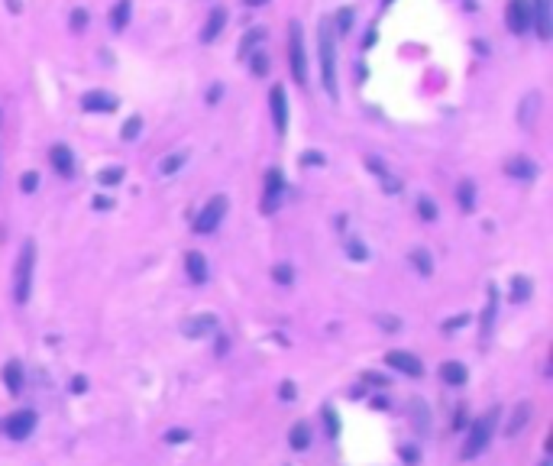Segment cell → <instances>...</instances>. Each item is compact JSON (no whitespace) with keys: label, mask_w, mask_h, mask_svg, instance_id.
Wrapping results in <instances>:
<instances>
[{"label":"cell","mask_w":553,"mask_h":466,"mask_svg":"<svg viewBox=\"0 0 553 466\" xmlns=\"http://www.w3.org/2000/svg\"><path fill=\"white\" fill-rule=\"evenodd\" d=\"M318 59H320V81L330 101H340V88H336V46H334V23L320 20L318 26Z\"/></svg>","instance_id":"1"},{"label":"cell","mask_w":553,"mask_h":466,"mask_svg":"<svg viewBox=\"0 0 553 466\" xmlns=\"http://www.w3.org/2000/svg\"><path fill=\"white\" fill-rule=\"evenodd\" d=\"M33 266H36V243L26 240L23 249L17 256V269H13V301L26 305L29 292H33Z\"/></svg>","instance_id":"2"},{"label":"cell","mask_w":553,"mask_h":466,"mask_svg":"<svg viewBox=\"0 0 553 466\" xmlns=\"http://www.w3.org/2000/svg\"><path fill=\"white\" fill-rule=\"evenodd\" d=\"M495 421H498V408H489L486 415L472 421L470 437H466V444H463V450H460L463 460H476L479 453L489 447V441H492V434H495Z\"/></svg>","instance_id":"3"},{"label":"cell","mask_w":553,"mask_h":466,"mask_svg":"<svg viewBox=\"0 0 553 466\" xmlns=\"http://www.w3.org/2000/svg\"><path fill=\"white\" fill-rule=\"evenodd\" d=\"M288 62H292L294 81H298V85H304V81H308V55H304L301 23H292V33H288Z\"/></svg>","instance_id":"4"},{"label":"cell","mask_w":553,"mask_h":466,"mask_svg":"<svg viewBox=\"0 0 553 466\" xmlns=\"http://www.w3.org/2000/svg\"><path fill=\"white\" fill-rule=\"evenodd\" d=\"M226 195H217V198H210L207 204H204V211L194 217V233H214V230L220 227V221H224V214H226Z\"/></svg>","instance_id":"5"},{"label":"cell","mask_w":553,"mask_h":466,"mask_svg":"<svg viewBox=\"0 0 553 466\" xmlns=\"http://www.w3.org/2000/svg\"><path fill=\"white\" fill-rule=\"evenodd\" d=\"M505 23L514 36L528 33L531 29V0H508V10H505Z\"/></svg>","instance_id":"6"},{"label":"cell","mask_w":553,"mask_h":466,"mask_svg":"<svg viewBox=\"0 0 553 466\" xmlns=\"http://www.w3.org/2000/svg\"><path fill=\"white\" fill-rule=\"evenodd\" d=\"M268 107H272V123H275V133L285 136L288 130V97L282 85H272V94H268Z\"/></svg>","instance_id":"7"},{"label":"cell","mask_w":553,"mask_h":466,"mask_svg":"<svg viewBox=\"0 0 553 466\" xmlns=\"http://www.w3.org/2000/svg\"><path fill=\"white\" fill-rule=\"evenodd\" d=\"M385 363L392 366V369H398V373L411 376V379H418V376H424V363H421L414 353H404V350H388Z\"/></svg>","instance_id":"8"},{"label":"cell","mask_w":553,"mask_h":466,"mask_svg":"<svg viewBox=\"0 0 553 466\" xmlns=\"http://www.w3.org/2000/svg\"><path fill=\"white\" fill-rule=\"evenodd\" d=\"M33 427H36L33 411H13V415L7 418V424H4V431H7L10 441H26V437L33 434Z\"/></svg>","instance_id":"9"},{"label":"cell","mask_w":553,"mask_h":466,"mask_svg":"<svg viewBox=\"0 0 553 466\" xmlns=\"http://www.w3.org/2000/svg\"><path fill=\"white\" fill-rule=\"evenodd\" d=\"M81 107L88 114H114L120 107V101L114 97V94H107V91H88L81 97Z\"/></svg>","instance_id":"10"},{"label":"cell","mask_w":553,"mask_h":466,"mask_svg":"<svg viewBox=\"0 0 553 466\" xmlns=\"http://www.w3.org/2000/svg\"><path fill=\"white\" fill-rule=\"evenodd\" d=\"M531 26H537L540 39H550V0H531Z\"/></svg>","instance_id":"11"},{"label":"cell","mask_w":553,"mask_h":466,"mask_svg":"<svg viewBox=\"0 0 553 466\" xmlns=\"http://www.w3.org/2000/svg\"><path fill=\"white\" fill-rule=\"evenodd\" d=\"M214 331H217V317H214V314H198V317H191V321L182 324V334L184 337H191V340L210 337Z\"/></svg>","instance_id":"12"},{"label":"cell","mask_w":553,"mask_h":466,"mask_svg":"<svg viewBox=\"0 0 553 466\" xmlns=\"http://www.w3.org/2000/svg\"><path fill=\"white\" fill-rule=\"evenodd\" d=\"M505 175L518 178V181H534L537 178V165L528 159V156H512L505 162Z\"/></svg>","instance_id":"13"},{"label":"cell","mask_w":553,"mask_h":466,"mask_svg":"<svg viewBox=\"0 0 553 466\" xmlns=\"http://www.w3.org/2000/svg\"><path fill=\"white\" fill-rule=\"evenodd\" d=\"M49 159H52V169L59 172L62 178H71V172H75V156H71V149L62 143H55L49 149Z\"/></svg>","instance_id":"14"},{"label":"cell","mask_w":553,"mask_h":466,"mask_svg":"<svg viewBox=\"0 0 553 466\" xmlns=\"http://www.w3.org/2000/svg\"><path fill=\"white\" fill-rule=\"evenodd\" d=\"M224 26H226V10L217 7V10H210V17H207V26L201 29V43H214L220 33H224Z\"/></svg>","instance_id":"15"},{"label":"cell","mask_w":553,"mask_h":466,"mask_svg":"<svg viewBox=\"0 0 553 466\" xmlns=\"http://www.w3.org/2000/svg\"><path fill=\"white\" fill-rule=\"evenodd\" d=\"M130 13H133V0H117L114 10H110V29L123 33L126 26H130Z\"/></svg>","instance_id":"16"},{"label":"cell","mask_w":553,"mask_h":466,"mask_svg":"<svg viewBox=\"0 0 553 466\" xmlns=\"http://www.w3.org/2000/svg\"><path fill=\"white\" fill-rule=\"evenodd\" d=\"M184 269H188V275H191L194 285H204V282H207V259H204L201 253L184 256Z\"/></svg>","instance_id":"17"},{"label":"cell","mask_w":553,"mask_h":466,"mask_svg":"<svg viewBox=\"0 0 553 466\" xmlns=\"http://www.w3.org/2000/svg\"><path fill=\"white\" fill-rule=\"evenodd\" d=\"M531 411H534V408H531V402H521V405L512 411V421L505 424V434H508V437H518L521 427L531 421Z\"/></svg>","instance_id":"18"},{"label":"cell","mask_w":553,"mask_h":466,"mask_svg":"<svg viewBox=\"0 0 553 466\" xmlns=\"http://www.w3.org/2000/svg\"><path fill=\"white\" fill-rule=\"evenodd\" d=\"M537 107H540V94L531 91L524 101H521V111H518V123L521 127H534L537 120Z\"/></svg>","instance_id":"19"},{"label":"cell","mask_w":553,"mask_h":466,"mask_svg":"<svg viewBox=\"0 0 553 466\" xmlns=\"http://www.w3.org/2000/svg\"><path fill=\"white\" fill-rule=\"evenodd\" d=\"M440 379L450 382V385H463V382L470 379V373H466V366L456 363V359H450V363L440 366Z\"/></svg>","instance_id":"20"},{"label":"cell","mask_w":553,"mask_h":466,"mask_svg":"<svg viewBox=\"0 0 553 466\" xmlns=\"http://www.w3.org/2000/svg\"><path fill=\"white\" fill-rule=\"evenodd\" d=\"M4 385H7L10 392L23 389V366H20L17 359H10V363L4 366Z\"/></svg>","instance_id":"21"},{"label":"cell","mask_w":553,"mask_h":466,"mask_svg":"<svg viewBox=\"0 0 553 466\" xmlns=\"http://www.w3.org/2000/svg\"><path fill=\"white\" fill-rule=\"evenodd\" d=\"M246 59H250V71H252L256 78H266V75H268V68H272V59H268V52H266V49L250 52Z\"/></svg>","instance_id":"22"},{"label":"cell","mask_w":553,"mask_h":466,"mask_svg":"<svg viewBox=\"0 0 553 466\" xmlns=\"http://www.w3.org/2000/svg\"><path fill=\"white\" fill-rule=\"evenodd\" d=\"M495 311H498V292L495 285L489 289V305H486V314H482V337H492V321H495Z\"/></svg>","instance_id":"23"},{"label":"cell","mask_w":553,"mask_h":466,"mask_svg":"<svg viewBox=\"0 0 553 466\" xmlns=\"http://www.w3.org/2000/svg\"><path fill=\"white\" fill-rule=\"evenodd\" d=\"M531 292H534V282L524 279V275H514V279H512V295H508V298H512L514 305H521V301H528V298H531Z\"/></svg>","instance_id":"24"},{"label":"cell","mask_w":553,"mask_h":466,"mask_svg":"<svg viewBox=\"0 0 553 466\" xmlns=\"http://www.w3.org/2000/svg\"><path fill=\"white\" fill-rule=\"evenodd\" d=\"M288 444H292L294 450H304V447H308V444H310V427H308V424H304V421L294 424L292 431H288Z\"/></svg>","instance_id":"25"},{"label":"cell","mask_w":553,"mask_h":466,"mask_svg":"<svg viewBox=\"0 0 553 466\" xmlns=\"http://www.w3.org/2000/svg\"><path fill=\"white\" fill-rule=\"evenodd\" d=\"M266 39V29H250V33L240 39V59H246L250 52H256L259 49V43Z\"/></svg>","instance_id":"26"},{"label":"cell","mask_w":553,"mask_h":466,"mask_svg":"<svg viewBox=\"0 0 553 466\" xmlns=\"http://www.w3.org/2000/svg\"><path fill=\"white\" fill-rule=\"evenodd\" d=\"M282 188H285V178H282L278 169H272L266 175V198L268 201H278V191H282Z\"/></svg>","instance_id":"27"},{"label":"cell","mask_w":553,"mask_h":466,"mask_svg":"<svg viewBox=\"0 0 553 466\" xmlns=\"http://www.w3.org/2000/svg\"><path fill=\"white\" fill-rule=\"evenodd\" d=\"M97 181H101L104 188L120 185V181H123V169H120V165H107V169L97 172Z\"/></svg>","instance_id":"28"},{"label":"cell","mask_w":553,"mask_h":466,"mask_svg":"<svg viewBox=\"0 0 553 466\" xmlns=\"http://www.w3.org/2000/svg\"><path fill=\"white\" fill-rule=\"evenodd\" d=\"M411 263H414V269H418L421 275H430V272H434V263H430L428 249H411Z\"/></svg>","instance_id":"29"},{"label":"cell","mask_w":553,"mask_h":466,"mask_svg":"<svg viewBox=\"0 0 553 466\" xmlns=\"http://www.w3.org/2000/svg\"><path fill=\"white\" fill-rule=\"evenodd\" d=\"M460 207L466 214L476 211V188H472V181H460Z\"/></svg>","instance_id":"30"},{"label":"cell","mask_w":553,"mask_h":466,"mask_svg":"<svg viewBox=\"0 0 553 466\" xmlns=\"http://www.w3.org/2000/svg\"><path fill=\"white\" fill-rule=\"evenodd\" d=\"M184 162H188V153H172V156H168V159H162L159 172H162V175H175V172L182 169Z\"/></svg>","instance_id":"31"},{"label":"cell","mask_w":553,"mask_h":466,"mask_svg":"<svg viewBox=\"0 0 553 466\" xmlns=\"http://www.w3.org/2000/svg\"><path fill=\"white\" fill-rule=\"evenodd\" d=\"M88 23H91V13L84 7H78V10H71V20H68V26L75 29V33H81V29H88Z\"/></svg>","instance_id":"32"},{"label":"cell","mask_w":553,"mask_h":466,"mask_svg":"<svg viewBox=\"0 0 553 466\" xmlns=\"http://www.w3.org/2000/svg\"><path fill=\"white\" fill-rule=\"evenodd\" d=\"M139 133H143V120H139V117H130L123 123V130H120V136H123L126 143H130V139H136Z\"/></svg>","instance_id":"33"},{"label":"cell","mask_w":553,"mask_h":466,"mask_svg":"<svg viewBox=\"0 0 553 466\" xmlns=\"http://www.w3.org/2000/svg\"><path fill=\"white\" fill-rule=\"evenodd\" d=\"M411 408H414V424H418V431H421V427L428 431V424H430V418H428V408L421 405V399H414V402H411Z\"/></svg>","instance_id":"34"},{"label":"cell","mask_w":553,"mask_h":466,"mask_svg":"<svg viewBox=\"0 0 553 466\" xmlns=\"http://www.w3.org/2000/svg\"><path fill=\"white\" fill-rule=\"evenodd\" d=\"M350 29H353V10L343 7L336 13V33H350Z\"/></svg>","instance_id":"35"},{"label":"cell","mask_w":553,"mask_h":466,"mask_svg":"<svg viewBox=\"0 0 553 466\" xmlns=\"http://www.w3.org/2000/svg\"><path fill=\"white\" fill-rule=\"evenodd\" d=\"M418 214L424 217V221H434V217H437V204L430 201V198H421V201H418Z\"/></svg>","instance_id":"36"},{"label":"cell","mask_w":553,"mask_h":466,"mask_svg":"<svg viewBox=\"0 0 553 466\" xmlns=\"http://www.w3.org/2000/svg\"><path fill=\"white\" fill-rule=\"evenodd\" d=\"M272 275H275L278 285H292V282H294L292 266H275V269H272Z\"/></svg>","instance_id":"37"},{"label":"cell","mask_w":553,"mask_h":466,"mask_svg":"<svg viewBox=\"0 0 553 466\" xmlns=\"http://www.w3.org/2000/svg\"><path fill=\"white\" fill-rule=\"evenodd\" d=\"M20 188H23L26 195H29V191H36V188H39V172H23V178H20Z\"/></svg>","instance_id":"38"},{"label":"cell","mask_w":553,"mask_h":466,"mask_svg":"<svg viewBox=\"0 0 553 466\" xmlns=\"http://www.w3.org/2000/svg\"><path fill=\"white\" fill-rule=\"evenodd\" d=\"M346 249H350V256L356 259V263L366 259V249H362V243H356V240H346Z\"/></svg>","instance_id":"39"},{"label":"cell","mask_w":553,"mask_h":466,"mask_svg":"<svg viewBox=\"0 0 553 466\" xmlns=\"http://www.w3.org/2000/svg\"><path fill=\"white\" fill-rule=\"evenodd\" d=\"M324 421H327V431L330 437H336V431H340V424H336V415L330 411V408H324Z\"/></svg>","instance_id":"40"},{"label":"cell","mask_w":553,"mask_h":466,"mask_svg":"<svg viewBox=\"0 0 553 466\" xmlns=\"http://www.w3.org/2000/svg\"><path fill=\"white\" fill-rule=\"evenodd\" d=\"M188 437H191L188 431H168V434H165V441H168V444H184Z\"/></svg>","instance_id":"41"},{"label":"cell","mask_w":553,"mask_h":466,"mask_svg":"<svg viewBox=\"0 0 553 466\" xmlns=\"http://www.w3.org/2000/svg\"><path fill=\"white\" fill-rule=\"evenodd\" d=\"M220 97H224V85H210V91H207V104H217Z\"/></svg>","instance_id":"42"},{"label":"cell","mask_w":553,"mask_h":466,"mask_svg":"<svg viewBox=\"0 0 553 466\" xmlns=\"http://www.w3.org/2000/svg\"><path fill=\"white\" fill-rule=\"evenodd\" d=\"M378 324H382V327H388V331H398V327H402V321H395V317H385V314H378Z\"/></svg>","instance_id":"43"},{"label":"cell","mask_w":553,"mask_h":466,"mask_svg":"<svg viewBox=\"0 0 553 466\" xmlns=\"http://www.w3.org/2000/svg\"><path fill=\"white\" fill-rule=\"evenodd\" d=\"M88 389V379H84V376H75V379H71V392H84Z\"/></svg>","instance_id":"44"},{"label":"cell","mask_w":553,"mask_h":466,"mask_svg":"<svg viewBox=\"0 0 553 466\" xmlns=\"http://www.w3.org/2000/svg\"><path fill=\"white\" fill-rule=\"evenodd\" d=\"M376 39H378V33H376V29H369L366 39H362V49H372V46H376Z\"/></svg>","instance_id":"45"},{"label":"cell","mask_w":553,"mask_h":466,"mask_svg":"<svg viewBox=\"0 0 553 466\" xmlns=\"http://www.w3.org/2000/svg\"><path fill=\"white\" fill-rule=\"evenodd\" d=\"M278 395H282V399H294V385H292V382H282V392H278Z\"/></svg>","instance_id":"46"},{"label":"cell","mask_w":553,"mask_h":466,"mask_svg":"<svg viewBox=\"0 0 553 466\" xmlns=\"http://www.w3.org/2000/svg\"><path fill=\"white\" fill-rule=\"evenodd\" d=\"M94 207H97V211H110L114 204H110V198H94Z\"/></svg>","instance_id":"47"},{"label":"cell","mask_w":553,"mask_h":466,"mask_svg":"<svg viewBox=\"0 0 553 466\" xmlns=\"http://www.w3.org/2000/svg\"><path fill=\"white\" fill-rule=\"evenodd\" d=\"M304 162H308V165H318V162H324V156H320V153H304Z\"/></svg>","instance_id":"48"},{"label":"cell","mask_w":553,"mask_h":466,"mask_svg":"<svg viewBox=\"0 0 553 466\" xmlns=\"http://www.w3.org/2000/svg\"><path fill=\"white\" fill-rule=\"evenodd\" d=\"M466 324V317H456V321H446L444 324V331H456V327H463Z\"/></svg>","instance_id":"49"},{"label":"cell","mask_w":553,"mask_h":466,"mask_svg":"<svg viewBox=\"0 0 553 466\" xmlns=\"http://www.w3.org/2000/svg\"><path fill=\"white\" fill-rule=\"evenodd\" d=\"M246 7H262V4H268V0H243Z\"/></svg>","instance_id":"50"},{"label":"cell","mask_w":553,"mask_h":466,"mask_svg":"<svg viewBox=\"0 0 553 466\" xmlns=\"http://www.w3.org/2000/svg\"><path fill=\"white\" fill-rule=\"evenodd\" d=\"M382 4H385V7H392V4H395V0H382Z\"/></svg>","instance_id":"51"},{"label":"cell","mask_w":553,"mask_h":466,"mask_svg":"<svg viewBox=\"0 0 553 466\" xmlns=\"http://www.w3.org/2000/svg\"><path fill=\"white\" fill-rule=\"evenodd\" d=\"M540 466H550V463H540Z\"/></svg>","instance_id":"52"},{"label":"cell","mask_w":553,"mask_h":466,"mask_svg":"<svg viewBox=\"0 0 553 466\" xmlns=\"http://www.w3.org/2000/svg\"><path fill=\"white\" fill-rule=\"evenodd\" d=\"M0 123H4V117H0Z\"/></svg>","instance_id":"53"}]
</instances>
